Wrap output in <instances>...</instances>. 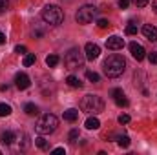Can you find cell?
<instances>
[{"label":"cell","instance_id":"6da1fadb","mask_svg":"<svg viewBox=\"0 0 157 155\" xmlns=\"http://www.w3.org/2000/svg\"><path fill=\"white\" fill-rule=\"evenodd\" d=\"M102 68H104L106 77L117 78V77H121V75L124 73V70H126V59H124L122 55H117V53H115V55H110V57L104 60Z\"/></svg>","mask_w":157,"mask_h":155},{"label":"cell","instance_id":"7a4b0ae2","mask_svg":"<svg viewBox=\"0 0 157 155\" xmlns=\"http://www.w3.org/2000/svg\"><path fill=\"white\" fill-rule=\"evenodd\" d=\"M42 20L49 26H59L64 20V11L55 4H49L42 9Z\"/></svg>","mask_w":157,"mask_h":155},{"label":"cell","instance_id":"3957f363","mask_svg":"<svg viewBox=\"0 0 157 155\" xmlns=\"http://www.w3.org/2000/svg\"><path fill=\"white\" fill-rule=\"evenodd\" d=\"M80 110L86 112V113H101L104 110V100L99 97V95H86L82 100H80Z\"/></svg>","mask_w":157,"mask_h":155},{"label":"cell","instance_id":"277c9868","mask_svg":"<svg viewBox=\"0 0 157 155\" xmlns=\"http://www.w3.org/2000/svg\"><path fill=\"white\" fill-rule=\"evenodd\" d=\"M84 60H86V55H84L78 47H71V49L66 53V57H64V64H66V68L71 70V71L84 68Z\"/></svg>","mask_w":157,"mask_h":155},{"label":"cell","instance_id":"5b68a950","mask_svg":"<svg viewBox=\"0 0 157 155\" xmlns=\"http://www.w3.org/2000/svg\"><path fill=\"white\" fill-rule=\"evenodd\" d=\"M57 126H59V119L55 115H51V113H46V115L40 117L39 122H37V131L40 135H49L57 130Z\"/></svg>","mask_w":157,"mask_h":155},{"label":"cell","instance_id":"8992f818","mask_svg":"<svg viewBox=\"0 0 157 155\" xmlns=\"http://www.w3.org/2000/svg\"><path fill=\"white\" fill-rule=\"evenodd\" d=\"M97 11L99 9L93 7V6H82L77 11V15H75V20H77L78 24H90L97 17Z\"/></svg>","mask_w":157,"mask_h":155},{"label":"cell","instance_id":"52a82bcc","mask_svg":"<svg viewBox=\"0 0 157 155\" xmlns=\"http://www.w3.org/2000/svg\"><path fill=\"white\" fill-rule=\"evenodd\" d=\"M84 55H86L88 60H95V59H99V55H101V47H99L97 44H93V42H88V44L84 46Z\"/></svg>","mask_w":157,"mask_h":155},{"label":"cell","instance_id":"ba28073f","mask_svg":"<svg viewBox=\"0 0 157 155\" xmlns=\"http://www.w3.org/2000/svg\"><path fill=\"white\" fill-rule=\"evenodd\" d=\"M110 95L113 97V100H115V104H117L119 108H126L128 106V99H126V95H124V91L121 88H113Z\"/></svg>","mask_w":157,"mask_h":155},{"label":"cell","instance_id":"9c48e42d","mask_svg":"<svg viewBox=\"0 0 157 155\" xmlns=\"http://www.w3.org/2000/svg\"><path fill=\"white\" fill-rule=\"evenodd\" d=\"M130 53H132V57H133L135 60H143V59L146 57L144 47H143L141 44H137V42H132V44H130Z\"/></svg>","mask_w":157,"mask_h":155},{"label":"cell","instance_id":"30bf717a","mask_svg":"<svg viewBox=\"0 0 157 155\" xmlns=\"http://www.w3.org/2000/svg\"><path fill=\"white\" fill-rule=\"evenodd\" d=\"M29 84H31V80H29V77H28L24 71H20V73L15 75V86H17L18 89H28Z\"/></svg>","mask_w":157,"mask_h":155},{"label":"cell","instance_id":"8fae6325","mask_svg":"<svg viewBox=\"0 0 157 155\" xmlns=\"http://www.w3.org/2000/svg\"><path fill=\"white\" fill-rule=\"evenodd\" d=\"M106 47L112 49V51H119V49L124 47V39H121V37H117V35H113V37H110V39L106 40Z\"/></svg>","mask_w":157,"mask_h":155},{"label":"cell","instance_id":"7c38bea8","mask_svg":"<svg viewBox=\"0 0 157 155\" xmlns=\"http://www.w3.org/2000/svg\"><path fill=\"white\" fill-rule=\"evenodd\" d=\"M143 35L144 39L150 40V42H157V28L152 24H144L143 26Z\"/></svg>","mask_w":157,"mask_h":155},{"label":"cell","instance_id":"4fadbf2b","mask_svg":"<svg viewBox=\"0 0 157 155\" xmlns=\"http://www.w3.org/2000/svg\"><path fill=\"white\" fill-rule=\"evenodd\" d=\"M15 139H17V133L15 131H4L2 135H0V142L2 144H6V146H9V144H13L15 142Z\"/></svg>","mask_w":157,"mask_h":155},{"label":"cell","instance_id":"5bb4252c","mask_svg":"<svg viewBox=\"0 0 157 155\" xmlns=\"http://www.w3.org/2000/svg\"><path fill=\"white\" fill-rule=\"evenodd\" d=\"M77 119H78V110L70 108V110H66V112H64V120H68V122H75Z\"/></svg>","mask_w":157,"mask_h":155},{"label":"cell","instance_id":"9a60e30c","mask_svg":"<svg viewBox=\"0 0 157 155\" xmlns=\"http://www.w3.org/2000/svg\"><path fill=\"white\" fill-rule=\"evenodd\" d=\"M84 126H86L88 130H97V128L101 126V122H99V119H97V117H88V119H86V122H84Z\"/></svg>","mask_w":157,"mask_h":155},{"label":"cell","instance_id":"2e32d148","mask_svg":"<svg viewBox=\"0 0 157 155\" xmlns=\"http://www.w3.org/2000/svg\"><path fill=\"white\" fill-rule=\"evenodd\" d=\"M24 112H26L29 117L39 115V108H37V104H33V102H28V104L24 106Z\"/></svg>","mask_w":157,"mask_h":155},{"label":"cell","instance_id":"e0dca14e","mask_svg":"<svg viewBox=\"0 0 157 155\" xmlns=\"http://www.w3.org/2000/svg\"><path fill=\"white\" fill-rule=\"evenodd\" d=\"M35 60H37V57H35V53H29V55H26V57H24V60H22V64H24L26 68H29V66H33V64H35Z\"/></svg>","mask_w":157,"mask_h":155},{"label":"cell","instance_id":"ac0fdd59","mask_svg":"<svg viewBox=\"0 0 157 155\" xmlns=\"http://www.w3.org/2000/svg\"><path fill=\"white\" fill-rule=\"evenodd\" d=\"M59 60H60L59 55H48V57H46V64H48L49 68H55V66L59 64Z\"/></svg>","mask_w":157,"mask_h":155},{"label":"cell","instance_id":"d6986e66","mask_svg":"<svg viewBox=\"0 0 157 155\" xmlns=\"http://www.w3.org/2000/svg\"><path fill=\"white\" fill-rule=\"evenodd\" d=\"M66 82H68L71 88H82V82H80V80L75 77V75H70V77L66 78Z\"/></svg>","mask_w":157,"mask_h":155},{"label":"cell","instance_id":"ffe728a7","mask_svg":"<svg viewBox=\"0 0 157 155\" xmlns=\"http://www.w3.org/2000/svg\"><path fill=\"white\" fill-rule=\"evenodd\" d=\"M35 146L40 148V150H48V146H49V144H48V141H46L44 137H37V139H35Z\"/></svg>","mask_w":157,"mask_h":155},{"label":"cell","instance_id":"44dd1931","mask_svg":"<svg viewBox=\"0 0 157 155\" xmlns=\"http://www.w3.org/2000/svg\"><path fill=\"white\" fill-rule=\"evenodd\" d=\"M31 35H33L35 39H40V37L44 35V28H40L39 24H35V26H33V29H31Z\"/></svg>","mask_w":157,"mask_h":155},{"label":"cell","instance_id":"7402d4cb","mask_svg":"<svg viewBox=\"0 0 157 155\" xmlns=\"http://www.w3.org/2000/svg\"><path fill=\"white\" fill-rule=\"evenodd\" d=\"M126 35H137V24L135 22H130L128 26H126Z\"/></svg>","mask_w":157,"mask_h":155},{"label":"cell","instance_id":"603a6c76","mask_svg":"<svg viewBox=\"0 0 157 155\" xmlns=\"http://www.w3.org/2000/svg\"><path fill=\"white\" fill-rule=\"evenodd\" d=\"M11 115V106L9 104H0V117Z\"/></svg>","mask_w":157,"mask_h":155},{"label":"cell","instance_id":"cb8c5ba5","mask_svg":"<svg viewBox=\"0 0 157 155\" xmlns=\"http://www.w3.org/2000/svg\"><path fill=\"white\" fill-rule=\"evenodd\" d=\"M117 142H119V146H121V148H128V146H130V137L122 135V137H119V139H117Z\"/></svg>","mask_w":157,"mask_h":155},{"label":"cell","instance_id":"d4e9b609","mask_svg":"<svg viewBox=\"0 0 157 155\" xmlns=\"http://www.w3.org/2000/svg\"><path fill=\"white\" fill-rule=\"evenodd\" d=\"M86 78H88L90 82H99V80H101L99 73H95V71H86Z\"/></svg>","mask_w":157,"mask_h":155},{"label":"cell","instance_id":"484cf974","mask_svg":"<svg viewBox=\"0 0 157 155\" xmlns=\"http://www.w3.org/2000/svg\"><path fill=\"white\" fill-rule=\"evenodd\" d=\"M68 139H70V142H75L78 139V130H71L70 135H68Z\"/></svg>","mask_w":157,"mask_h":155},{"label":"cell","instance_id":"4316f807","mask_svg":"<svg viewBox=\"0 0 157 155\" xmlns=\"http://www.w3.org/2000/svg\"><path fill=\"white\" fill-rule=\"evenodd\" d=\"M97 26H99L101 29H106V28H110V22H108L106 18H101V20H97Z\"/></svg>","mask_w":157,"mask_h":155},{"label":"cell","instance_id":"83f0119b","mask_svg":"<svg viewBox=\"0 0 157 155\" xmlns=\"http://www.w3.org/2000/svg\"><path fill=\"white\" fill-rule=\"evenodd\" d=\"M7 7H9V0H0V15L6 13Z\"/></svg>","mask_w":157,"mask_h":155},{"label":"cell","instance_id":"f1b7e54d","mask_svg":"<svg viewBox=\"0 0 157 155\" xmlns=\"http://www.w3.org/2000/svg\"><path fill=\"white\" fill-rule=\"evenodd\" d=\"M130 2H133L137 7H144V6H148V2H150V0H130Z\"/></svg>","mask_w":157,"mask_h":155},{"label":"cell","instance_id":"f546056e","mask_svg":"<svg viewBox=\"0 0 157 155\" xmlns=\"http://www.w3.org/2000/svg\"><path fill=\"white\" fill-rule=\"evenodd\" d=\"M128 122H130V115L122 113V115L119 117V124H128Z\"/></svg>","mask_w":157,"mask_h":155},{"label":"cell","instance_id":"4dcf8cb0","mask_svg":"<svg viewBox=\"0 0 157 155\" xmlns=\"http://www.w3.org/2000/svg\"><path fill=\"white\" fill-rule=\"evenodd\" d=\"M148 60H150L152 64H157V53H155V51H152V53H148Z\"/></svg>","mask_w":157,"mask_h":155},{"label":"cell","instance_id":"1f68e13d","mask_svg":"<svg viewBox=\"0 0 157 155\" xmlns=\"http://www.w3.org/2000/svg\"><path fill=\"white\" fill-rule=\"evenodd\" d=\"M26 51H28L26 46H17V47H15V53H18V55H24Z\"/></svg>","mask_w":157,"mask_h":155},{"label":"cell","instance_id":"d6a6232c","mask_svg":"<svg viewBox=\"0 0 157 155\" xmlns=\"http://www.w3.org/2000/svg\"><path fill=\"white\" fill-rule=\"evenodd\" d=\"M128 6H130V0H119V7L121 9H126Z\"/></svg>","mask_w":157,"mask_h":155},{"label":"cell","instance_id":"836d02e7","mask_svg":"<svg viewBox=\"0 0 157 155\" xmlns=\"http://www.w3.org/2000/svg\"><path fill=\"white\" fill-rule=\"evenodd\" d=\"M51 153H53V155H62V153H66V152H64V148H55Z\"/></svg>","mask_w":157,"mask_h":155},{"label":"cell","instance_id":"e575fe53","mask_svg":"<svg viewBox=\"0 0 157 155\" xmlns=\"http://www.w3.org/2000/svg\"><path fill=\"white\" fill-rule=\"evenodd\" d=\"M4 42H6V35H4V33H2V31H0V46H2V44H4Z\"/></svg>","mask_w":157,"mask_h":155},{"label":"cell","instance_id":"d590c367","mask_svg":"<svg viewBox=\"0 0 157 155\" xmlns=\"http://www.w3.org/2000/svg\"><path fill=\"white\" fill-rule=\"evenodd\" d=\"M152 7H154V11L157 13V0H154V4H152Z\"/></svg>","mask_w":157,"mask_h":155}]
</instances>
